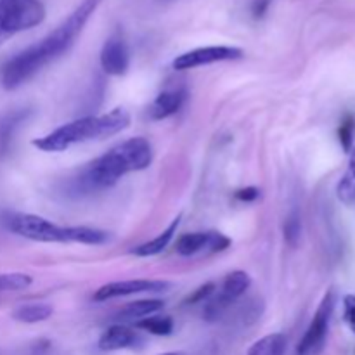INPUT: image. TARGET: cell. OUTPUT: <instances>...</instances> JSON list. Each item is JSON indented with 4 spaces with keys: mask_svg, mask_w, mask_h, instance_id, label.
<instances>
[{
    "mask_svg": "<svg viewBox=\"0 0 355 355\" xmlns=\"http://www.w3.org/2000/svg\"><path fill=\"white\" fill-rule=\"evenodd\" d=\"M101 2L103 0H82L80 6L52 33L10 58L0 69V85L6 90L17 89L33 78L49 62L68 51Z\"/></svg>",
    "mask_w": 355,
    "mask_h": 355,
    "instance_id": "obj_1",
    "label": "cell"
},
{
    "mask_svg": "<svg viewBox=\"0 0 355 355\" xmlns=\"http://www.w3.org/2000/svg\"><path fill=\"white\" fill-rule=\"evenodd\" d=\"M151 162V142L144 137H132L83 166L78 175L73 179V191L80 194H90L107 189L127 173L148 168Z\"/></svg>",
    "mask_w": 355,
    "mask_h": 355,
    "instance_id": "obj_2",
    "label": "cell"
},
{
    "mask_svg": "<svg viewBox=\"0 0 355 355\" xmlns=\"http://www.w3.org/2000/svg\"><path fill=\"white\" fill-rule=\"evenodd\" d=\"M128 125H130V113L125 107H114L110 113L101 116H85L69 121L44 137L35 139L33 146L44 153H62L75 144L120 134L121 130L128 128Z\"/></svg>",
    "mask_w": 355,
    "mask_h": 355,
    "instance_id": "obj_3",
    "label": "cell"
},
{
    "mask_svg": "<svg viewBox=\"0 0 355 355\" xmlns=\"http://www.w3.org/2000/svg\"><path fill=\"white\" fill-rule=\"evenodd\" d=\"M9 231L21 238L38 243H80V245H104L110 234L92 227H61L44 217L31 214H12L6 218Z\"/></svg>",
    "mask_w": 355,
    "mask_h": 355,
    "instance_id": "obj_4",
    "label": "cell"
},
{
    "mask_svg": "<svg viewBox=\"0 0 355 355\" xmlns=\"http://www.w3.org/2000/svg\"><path fill=\"white\" fill-rule=\"evenodd\" d=\"M45 19L40 0H0V45L19 31L31 30Z\"/></svg>",
    "mask_w": 355,
    "mask_h": 355,
    "instance_id": "obj_5",
    "label": "cell"
},
{
    "mask_svg": "<svg viewBox=\"0 0 355 355\" xmlns=\"http://www.w3.org/2000/svg\"><path fill=\"white\" fill-rule=\"evenodd\" d=\"M333 311H335V291L328 290L324 297H322L314 318H312L311 326H309L305 335L302 336L300 343H298V355H315L319 354V350H321L322 347H324Z\"/></svg>",
    "mask_w": 355,
    "mask_h": 355,
    "instance_id": "obj_6",
    "label": "cell"
},
{
    "mask_svg": "<svg viewBox=\"0 0 355 355\" xmlns=\"http://www.w3.org/2000/svg\"><path fill=\"white\" fill-rule=\"evenodd\" d=\"M243 51L239 47H231V45H210V47H200L194 51L180 54L173 61V68L177 71H184V69H193L198 66L214 64V62L220 61H234V59H241Z\"/></svg>",
    "mask_w": 355,
    "mask_h": 355,
    "instance_id": "obj_7",
    "label": "cell"
},
{
    "mask_svg": "<svg viewBox=\"0 0 355 355\" xmlns=\"http://www.w3.org/2000/svg\"><path fill=\"white\" fill-rule=\"evenodd\" d=\"M170 288L168 281H156V279H130V281H114L101 286L94 293L96 302H106L111 298L118 297H130L137 293H159Z\"/></svg>",
    "mask_w": 355,
    "mask_h": 355,
    "instance_id": "obj_8",
    "label": "cell"
},
{
    "mask_svg": "<svg viewBox=\"0 0 355 355\" xmlns=\"http://www.w3.org/2000/svg\"><path fill=\"white\" fill-rule=\"evenodd\" d=\"M231 246V239L222 232H191V234H184L177 241L175 250L179 255L191 257L196 253L207 252V253H218L224 252Z\"/></svg>",
    "mask_w": 355,
    "mask_h": 355,
    "instance_id": "obj_9",
    "label": "cell"
},
{
    "mask_svg": "<svg viewBox=\"0 0 355 355\" xmlns=\"http://www.w3.org/2000/svg\"><path fill=\"white\" fill-rule=\"evenodd\" d=\"M101 66L107 75L121 76L130 66V52L127 42L120 33H113L101 51Z\"/></svg>",
    "mask_w": 355,
    "mask_h": 355,
    "instance_id": "obj_10",
    "label": "cell"
},
{
    "mask_svg": "<svg viewBox=\"0 0 355 355\" xmlns=\"http://www.w3.org/2000/svg\"><path fill=\"white\" fill-rule=\"evenodd\" d=\"M187 92L182 87H173L166 89L155 99V103L149 107V118L151 120H165V118L175 114L186 103Z\"/></svg>",
    "mask_w": 355,
    "mask_h": 355,
    "instance_id": "obj_11",
    "label": "cell"
},
{
    "mask_svg": "<svg viewBox=\"0 0 355 355\" xmlns=\"http://www.w3.org/2000/svg\"><path fill=\"white\" fill-rule=\"evenodd\" d=\"M141 342V336L132 328L123 324H114L101 335L99 349L104 350V352H114V350L134 349Z\"/></svg>",
    "mask_w": 355,
    "mask_h": 355,
    "instance_id": "obj_12",
    "label": "cell"
},
{
    "mask_svg": "<svg viewBox=\"0 0 355 355\" xmlns=\"http://www.w3.org/2000/svg\"><path fill=\"white\" fill-rule=\"evenodd\" d=\"M179 224H180V215L177 218H173L172 224L168 225V227L165 229L163 232H159L158 236H156L155 239H151V241L148 243H142V245L135 246L134 250H132V255L135 257H155V255H159V253L163 252V250L166 248V246L170 245V241H172L173 234L177 232V229H179Z\"/></svg>",
    "mask_w": 355,
    "mask_h": 355,
    "instance_id": "obj_13",
    "label": "cell"
},
{
    "mask_svg": "<svg viewBox=\"0 0 355 355\" xmlns=\"http://www.w3.org/2000/svg\"><path fill=\"white\" fill-rule=\"evenodd\" d=\"M28 114H30L28 110H16L0 118V155H6L9 151V146L12 142L17 127L26 120Z\"/></svg>",
    "mask_w": 355,
    "mask_h": 355,
    "instance_id": "obj_14",
    "label": "cell"
},
{
    "mask_svg": "<svg viewBox=\"0 0 355 355\" xmlns=\"http://www.w3.org/2000/svg\"><path fill=\"white\" fill-rule=\"evenodd\" d=\"M162 300H137L132 302V304L125 305L120 312L116 314L118 321H135V319L146 318V315H151L155 312L162 311L163 309Z\"/></svg>",
    "mask_w": 355,
    "mask_h": 355,
    "instance_id": "obj_15",
    "label": "cell"
},
{
    "mask_svg": "<svg viewBox=\"0 0 355 355\" xmlns=\"http://www.w3.org/2000/svg\"><path fill=\"white\" fill-rule=\"evenodd\" d=\"M252 284V277L245 272V270H234V272L229 274L227 277L222 283L220 295L224 298H227L229 302L238 300L241 295L246 293V290Z\"/></svg>",
    "mask_w": 355,
    "mask_h": 355,
    "instance_id": "obj_16",
    "label": "cell"
},
{
    "mask_svg": "<svg viewBox=\"0 0 355 355\" xmlns=\"http://www.w3.org/2000/svg\"><path fill=\"white\" fill-rule=\"evenodd\" d=\"M288 340L283 333H272L263 338L257 340L252 347H250L248 355H284L286 352Z\"/></svg>",
    "mask_w": 355,
    "mask_h": 355,
    "instance_id": "obj_17",
    "label": "cell"
},
{
    "mask_svg": "<svg viewBox=\"0 0 355 355\" xmlns=\"http://www.w3.org/2000/svg\"><path fill=\"white\" fill-rule=\"evenodd\" d=\"M52 315V307L47 304H28L21 305L12 312V318L24 324H35V322L47 321Z\"/></svg>",
    "mask_w": 355,
    "mask_h": 355,
    "instance_id": "obj_18",
    "label": "cell"
},
{
    "mask_svg": "<svg viewBox=\"0 0 355 355\" xmlns=\"http://www.w3.org/2000/svg\"><path fill=\"white\" fill-rule=\"evenodd\" d=\"M336 194H338V200L342 203H355V148L352 149V155H350L349 166H347L345 173H343L342 180H340L338 187H336Z\"/></svg>",
    "mask_w": 355,
    "mask_h": 355,
    "instance_id": "obj_19",
    "label": "cell"
},
{
    "mask_svg": "<svg viewBox=\"0 0 355 355\" xmlns=\"http://www.w3.org/2000/svg\"><path fill=\"white\" fill-rule=\"evenodd\" d=\"M135 328L144 329L156 336H168L173 331V319L170 315H151V318L135 321Z\"/></svg>",
    "mask_w": 355,
    "mask_h": 355,
    "instance_id": "obj_20",
    "label": "cell"
},
{
    "mask_svg": "<svg viewBox=\"0 0 355 355\" xmlns=\"http://www.w3.org/2000/svg\"><path fill=\"white\" fill-rule=\"evenodd\" d=\"M33 279L31 276L23 272H10V274H0V291H19L26 290L31 286Z\"/></svg>",
    "mask_w": 355,
    "mask_h": 355,
    "instance_id": "obj_21",
    "label": "cell"
},
{
    "mask_svg": "<svg viewBox=\"0 0 355 355\" xmlns=\"http://www.w3.org/2000/svg\"><path fill=\"white\" fill-rule=\"evenodd\" d=\"M231 305L232 302H229L227 298H224L220 293H218V297L211 298V300H208L207 305H205V311H203L205 319H207L208 322L218 321V319L227 312V309L231 307Z\"/></svg>",
    "mask_w": 355,
    "mask_h": 355,
    "instance_id": "obj_22",
    "label": "cell"
},
{
    "mask_svg": "<svg viewBox=\"0 0 355 355\" xmlns=\"http://www.w3.org/2000/svg\"><path fill=\"white\" fill-rule=\"evenodd\" d=\"M354 130H355V120L352 114H347L345 120L342 121L338 128V137L340 144H342L343 151L350 153L352 151V141H354Z\"/></svg>",
    "mask_w": 355,
    "mask_h": 355,
    "instance_id": "obj_23",
    "label": "cell"
},
{
    "mask_svg": "<svg viewBox=\"0 0 355 355\" xmlns=\"http://www.w3.org/2000/svg\"><path fill=\"white\" fill-rule=\"evenodd\" d=\"M302 234V224H300V217H298L297 211L290 215L286 218V224H284V238L290 245H297L298 239H300Z\"/></svg>",
    "mask_w": 355,
    "mask_h": 355,
    "instance_id": "obj_24",
    "label": "cell"
},
{
    "mask_svg": "<svg viewBox=\"0 0 355 355\" xmlns=\"http://www.w3.org/2000/svg\"><path fill=\"white\" fill-rule=\"evenodd\" d=\"M215 291V284L214 283H207L203 284V286H200L198 290H194L193 295H189V297L184 300V304L187 305H194V304H200V302H205L208 300V298L214 295Z\"/></svg>",
    "mask_w": 355,
    "mask_h": 355,
    "instance_id": "obj_25",
    "label": "cell"
},
{
    "mask_svg": "<svg viewBox=\"0 0 355 355\" xmlns=\"http://www.w3.org/2000/svg\"><path fill=\"white\" fill-rule=\"evenodd\" d=\"M343 319L355 335V295H349L343 300Z\"/></svg>",
    "mask_w": 355,
    "mask_h": 355,
    "instance_id": "obj_26",
    "label": "cell"
},
{
    "mask_svg": "<svg viewBox=\"0 0 355 355\" xmlns=\"http://www.w3.org/2000/svg\"><path fill=\"white\" fill-rule=\"evenodd\" d=\"M234 196L236 200L243 201V203H252V201H255L260 196V191L257 187H246V189L236 191Z\"/></svg>",
    "mask_w": 355,
    "mask_h": 355,
    "instance_id": "obj_27",
    "label": "cell"
},
{
    "mask_svg": "<svg viewBox=\"0 0 355 355\" xmlns=\"http://www.w3.org/2000/svg\"><path fill=\"white\" fill-rule=\"evenodd\" d=\"M270 2H272V0H255V2H253V6H252L253 17H257V19L263 17V14H266L267 9H269Z\"/></svg>",
    "mask_w": 355,
    "mask_h": 355,
    "instance_id": "obj_28",
    "label": "cell"
},
{
    "mask_svg": "<svg viewBox=\"0 0 355 355\" xmlns=\"http://www.w3.org/2000/svg\"><path fill=\"white\" fill-rule=\"evenodd\" d=\"M163 355H184V354H180V352H168V354H163Z\"/></svg>",
    "mask_w": 355,
    "mask_h": 355,
    "instance_id": "obj_29",
    "label": "cell"
}]
</instances>
